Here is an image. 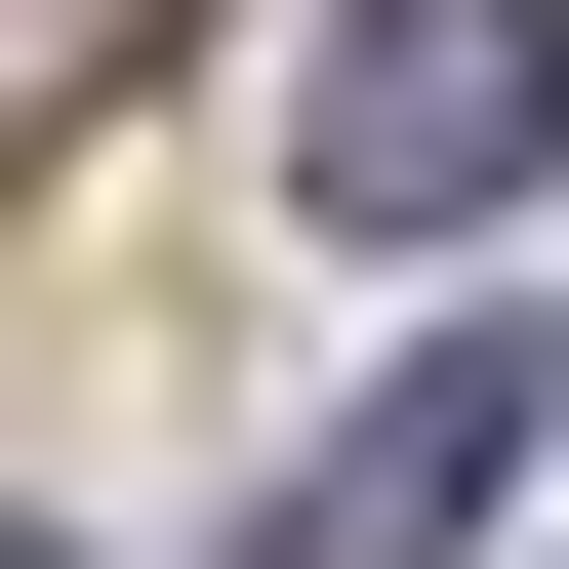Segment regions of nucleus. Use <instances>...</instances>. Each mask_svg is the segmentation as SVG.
<instances>
[{
    "mask_svg": "<svg viewBox=\"0 0 569 569\" xmlns=\"http://www.w3.org/2000/svg\"><path fill=\"white\" fill-rule=\"evenodd\" d=\"M529 448H569V367H529V326H448V367H367L326 448L244 488V569H488V529H529Z\"/></svg>",
    "mask_w": 569,
    "mask_h": 569,
    "instance_id": "f03ea898",
    "label": "nucleus"
},
{
    "mask_svg": "<svg viewBox=\"0 0 569 569\" xmlns=\"http://www.w3.org/2000/svg\"><path fill=\"white\" fill-rule=\"evenodd\" d=\"M0 569H41V529H0Z\"/></svg>",
    "mask_w": 569,
    "mask_h": 569,
    "instance_id": "7ed1b4c3",
    "label": "nucleus"
},
{
    "mask_svg": "<svg viewBox=\"0 0 569 569\" xmlns=\"http://www.w3.org/2000/svg\"><path fill=\"white\" fill-rule=\"evenodd\" d=\"M529 163H569V0H326L284 41V203L326 244H488Z\"/></svg>",
    "mask_w": 569,
    "mask_h": 569,
    "instance_id": "f257e3e1",
    "label": "nucleus"
}]
</instances>
